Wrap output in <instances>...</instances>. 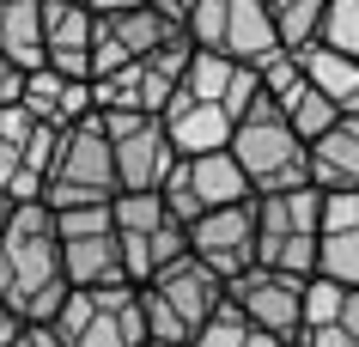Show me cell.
Listing matches in <instances>:
<instances>
[{
  "label": "cell",
  "instance_id": "5bb4252c",
  "mask_svg": "<svg viewBox=\"0 0 359 347\" xmlns=\"http://www.w3.org/2000/svg\"><path fill=\"white\" fill-rule=\"evenodd\" d=\"M25 110L37 116L43 128H74V122H86V116L97 110L92 104V86L86 79H67V74H55V67H37V74H25V97H19Z\"/></svg>",
  "mask_w": 359,
  "mask_h": 347
},
{
  "label": "cell",
  "instance_id": "9c48e42d",
  "mask_svg": "<svg viewBox=\"0 0 359 347\" xmlns=\"http://www.w3.org/2000/svg\"><path fill=\"white\" fill-rule=\"evenodd\" d=\"M226 305H238L256 329L280 335L286 347H299L304 335V280L274 268H244L238 280H226Z\"/></svg>",
  "mask_w": 359,
  "mask_h": 347
},
{
  "label": "cell",
  "instance_id": "cb8c5ba5",
  "mask_svg": "<svg viewBox=\"0 0 359 347\" xmlns=\"http://www.w3.org/2000/svg\"><path fill=\"white\" fill-rule=\"evenodd\" d=\"M299 347H359V292H341V311L317 335H304Z\"/></svg>",
  "mask_w": 359,
  "mask_h": 347
},
{
  "label": "cell",
  "instance_id": "d6986e66",
  "mask_svg": "<svg viewBox=\"0 0 359 347\" xmlns=\"http://www.w3.org/2000/svg\"><path fill=\"white\" fill-rule=\"evenodd\" d=\"M37 13H43V61H55V55H92L97 19L79 6V0H37Z\"/></svg>",
  "mask_w": 359,
  "mask_h": 347
},
{
  "label": "cell",
  "instance_id": "4fadbf2b",
  "mask_svg": "<svg viewBox=\"0 0 359 347\" xmlns=\"http://www.w3.org/2000/svg\"><path fill=\"white\" fill-rule=\"evenodd\" d=\"M158 122H165V140H170V153H177V158L226 153V147H231V128H238L219 104H195V97H183V92L165 104V116H158Z\"/></svg>",
  "mask_w": 359,
  "mask_h": 347
},
{
  "label": "cell",
  "instance_id": "7c38bea8",
  "mask_svg": "<svg viewBox=\"0 0 359 347\" xmlns=\"http://www.w3.org/2000/svg\"><path fill=\"white\" fill-rule=\"evenodd\" d=\"M147 287H152V292H158V299L170 305V317H177V323L189 329V341H195V329H201V323L213 317V311L226 305V280H219L213 268H201L195 256L170 262V268L158 274V280H147Z\"/></svg>",
  "mask_w": 359,
  "mask_h": 347
},
{
  "label": "cell",
  "instance_id": "8992f818",
  "mask_svg": "<svg viewBox=\"0 0 359 347\" xmlns=\"http://www.w3.org/2000/svg\"><path fill=\"white\" fill-rule=\"evenodd\" d=\"M61 347H147L140 287H104V292H67V305L49 323Z\"/></svg>",
  "mask_w": 359,
  "mask_h": 347
},
{
  "label": "cell",
  "instance_id": "ba28073f",
  "mask_svg": "<svg viewBox=\"0 0 359 347\" xmlns=\"http://www.w3.org/2000/svg\"><path fill=\"white\" fill-rule=\"evenodd\" d=\"M158 195H165V207H170L177 226H195L201 213L244 207L250 183H244V171H238L231 153H208V158H177V171H170V183Z\"/></svg>",
  "mask_w": 359,
  "mask_h": 347
},
{
  "label": "cell",
  "instance_id": "2e32d148",
  "mask_svg": "<svg viewBox=\"0 0 359 347\" xmlns=\"http://www.w3.org/2000/svg\"><path fill=\"white\" fill-rule=\"evenodd\" d=\"M311 189H323V195H335V189L359 195V122H353V116H341L335 128L311 147Z\"/></svg>",
  "mask_w": 359,
  "mask_h": 347
},
{
  "label": "cell",
  "instance_id": "8fae6325",
  "mask_svg": "<svg viewBox=\"0 0 359 347\" xmlns=\"http://www.w3.org/2000/svg\"><path fill=\"white\" fill-rule=\"evenodd\" d=\"M177 92L195 97V104H219V110L238 122V116H250L256 104H262V74L244 67V61H231V55H208V49H195Z\"/></svg>",
  "mask_w": 359,
  "mask_h": 347
},
{
  "label": "cell",
  "instance_id": "603a6c76",
  "mask_svg": "<svg viewBox=\"0 0 359 347\" xmlns=\"http://www.w3.org/2000/svg\"><path fill=\"white\" fill-rule=\"evenodd\" d=\"M317 274L335 280V287L359 292V231H341V238H323L317 244Z\"/></svg>",
  "mask_w": 359,
  "mask_h": 347
},
{
  "label": "cell",
  "instance_id": "484cf974",
  "mask_svg": "<svg viewBox=\"0 0 359 347\" xmlns=\"http://www.w3.org/2000/svg\"><path fill=\"white\" fill-rule=\"evenodd\" d=\"M19 317H13V311H6V305H0V347H13V341H19Z\"/></svg>",
  "mask_w": 359,
  "mask_h": 347
},
{
  "label": "cell",
  "instance_id": "30bf717a",
  "mask_svg": "<svg viewBox=\"0 0 359 347\" xmlns=\"http://www.w3.org/2000/svg\"><path fill=\"white\" fill-rule=\"evenodd\" d=\"M189 256L201 268H213L219 280H238L244 268H256V195L244 207L201 213L189 226Z\"/></svg>",
  "mask_w": 359,
  "mask_h": 347
},
{
  "label": "cell",
  "instance_id": "5b68a950",
  "mask_svg": "<svg viewBox=\"0 0 359 347\" xmlns=\"http://www.w3.org/2000/svg\"><path fill=\"white\" fill-rule=\"evenodd\" d=\"M55 238H61V274H67V287H74V292L128 287V268H122V238H116L110 201L55 213Z\"/></svg>",
  "mask_w": 359,
  "mask_h": 347
},
{
  "label": "cell",
  "instance_id": "ac0fdd59",
  "mask_svg": "<svg viewBox=\"0 0 359 347\" xmlns=\"http://www.w3.org/2000/svg\"><path fill=\"white\" fill-rule=\"evenodd\" d=\"M0 55L19 74L43 67V13L37 0H0Z\"/></svg>",
  "mask_w": 359,
  "mask_h": 347
},
{
  "label": "cell",
  "instance_id": "d4e9b609",
  "mask_svg": "<svg viewBox=\"0 0 359 347\" xmlns=\"http://www.w3.org/2000/svg\"><path fill=\"white\" fill-rule=\"evenodd\" d=\"M13 347H61V341H55V335H49V329L25 323V329H19V341H13Z\"/></svg>",
  "mask_w": 359,
  "mask_h": 347
},
{
  "label": "cell",
  "instance_id": "277c9868",
  "mask_svg": "<svg viewBox=\"0 0 359 347\" xmlns=\"http://www.w3.org/2000/svg\"><path fill=\"white\" fill-rule=\"evenodd\" d=\"M97 201H116V153L97 110L74 128H61L55 140V165L43 177V207L67 213V207H97Z\"/></svg>",
  "mask_w": 359,
  "mask_h": 347
},
{
  "label": "cell",
  "instance_id": "9a60e30c",
  "mask_svg": "<svg viewBox=\"0 0 359 347\" xmlns=\"http://www.w3.org/2000/svg\"><path fill=\"white\" fill-rule=\"evenodd\" d=\"M219 55L244 61V67H262L268 55H280V31L268 19L262 0H226V37H219Z\"/></svg>",
  "mask_w": 359,
  "mask_h": 347
},
{
  "label": "cell",
  "instance_id": "e0dca14e",
  "mask_svg": "<svg viewBox=\"0 0 359 347\" xmlns=\"http://www.w3.org/2000/svg\"><path fill=\"white\" fill-rule=\"evenodd\" d=\"M299 67H304V79H311L341 116H353V122H359V61L353 55H329V49L311 43V49H299Z\"/></svg>",
  "mask_w": 359,
  "mask_h": 347
},
{
  "label": "cell",
  "instance_id": "4316f807",
  "mask_svg": "<svg viewBox=\"0 0 359 347\" xmlns=\"http://www.w3.org/2000/svg\"><path fill=\"white\" fill-rule=\"evenodd\" d=\"M79 6H86V13H92V0H79Z\"/></svg>",
  "mask_w": 359,
  "mask_h": 347
},
{
  "label": "cell",
  "instance_id": "6da1fadb",
  "mask_svg": "<svg viewBox=\"0 0 359 347\" xmlns=\"http://www.w3.org/2000/svg\"><path fill=\"white\" fill-rule=\"evenodd\" d=\"M67 274H61V238H55V213L43 201L6 213L0 226V305L13 311L19 323L49 329L55 311L67 305Z\"/></svg>",
  "mask_w": 359,
  "mask_h": 347
},
{
  "label": "cell",
  "instance_id": "44dd1931",
  "mask_svg": "<svg viewBox=\"0 0 359 347\" xmlns=\"http://www.w3.org/2000/svg\"><path fill=\"white\" fill-rule=\"evenodd\" d=\"M262 6H268V19H274V31H280V49L299 55V49L317 43V25H323L329 0H262Z\"/></svg>",
  "mask_w": 359,
  "mask_h": 347
},
{
  "label": "cell",
  "instance_id": "ffe728a7",
  "mask_svg": "<svg viewBox=\"0 0 359 347\" xmlns=\"http://www.w3.org/2000/svg\"><path fill=\"white\" fill-rule=\"evenodd\" d=\"M189 347H286V341H280V335H268V329H256L238 305H219L208 323L195 329Z\"/></svg>",
  "mask_w": 359,
  "mask_h": 347
},
{
  "label": "cell",
  "instance_id": "7402d4cb",
  "mask_svg": "<svg viewBox=\"0 0 359 347\" xmlns=\"http://www.w3.org/2000/svg\"><path fill=\"white\" fill-rule=\"evenodd\" d=\"M317 49H329V55H353V61H359V0H329V6H323Z\"/></svg>",
  "mask_w": 359,
  "mask_h": 347
},
{
  "label": "cell",
  "instance_id": "3957f363",
  "mask_svg": "<svg viewBox=\"0 0 359 347\" xmlns=\"http://www.w3.org/2000/svg\"><path fill=\"white\" fill-rule=\"evenodd\" d=\"M317 244H323V195L311 183L280 189V195H256V268L311 280Z\"/></svg>",
  "mask_w": 359,
  "mask_h": 347
},
{
  "label": "cell",
  "instance_id": "7a4b0ae2",
  "mask_svg": "<svg viewBox=\"0 0 359 347\" xmlns=\"http://www.w3.org/2000/svg\"><path fill=\"white\" fill-rule=\"evenodd\" d=\"M226 153L238 158L250 195H280V189H304V183H311V147L286 128V116L274 110L268 97L250 116H238Z\"/></svg>",
  "mask_w": 359,
  "mask_h": 347
},
{
  "label": "cell",
  "instance_id": "52a82bcc",
  "mask_svg": "<svg viewBox=\"0 0 359 347\" xmlns=\"http://www.w3.org/2000/svg\"><path fill=\"white\" fill-rule=\"evenodd\" d=\"M104 135L116 153V195H158L177 171V153L165 140L158 116H134V110H104Z\"/></svg>",
  "mask_w": 359,
  "mask_h": 347
}]
</instances>
